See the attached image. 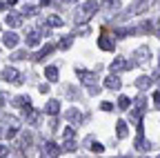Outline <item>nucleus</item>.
<instances>
[{
	"instance_id": "1",
	"label": "nucleus",
	"mask_w": 160,
	"mask_h": 158,
	"mask_svg": "<svg viewBox=\"0 0 160 158\" xmlns=\"http://www.w3.org/2000/svg\"><path fill=\"white\" fill-rule=\"evenodd\" d=\"M78 78H80V83H85V85H87V89H89V94H91V96L100 94V87H98V76H96L93 71H89V69H78Z\"/></svg>"
},
{
	"instance_id": "2",
	"label": "nucleus",
	"mask_w": 160,
	"mask_h": 158,
	"mask_svg": "<svg viewBox=\"0 0 160 158\" xmlns=\"http://www.w3.org/2000/svg\"><path fill=\"white\" fill-rule=\"evenodd\" d=\"M98 3H85V5H80V9H78V13H76V23L78 25H85L89 18L98 11Z\"/></svg>"
},
{
	"instance_id": "3",
	"label": "nucleus",
	"mask_w": 160,
	"mask_h": 158,
	"mask_svg": "<svg viewBox=\"0 0 160 158\" xmlns=\"http://www.w3.org/2000/svg\"><path fill=\"white\" fill-rule=\"evenodd\" d=\"M2 80H7V83H16V85H22L25 83V78H20V71L18 69H13V67H7V69H2Z\"/></svg>"
},
{
	"instance_id": "4",
	"label": "nucleus",
	"mask_w": 160,
	"mask_h": 158,
	"mask_svg": "<svg viewBox=\"0 0 160 158\" xmlns=\"http://www.w3.org/2000/svg\"><path fill=\"white\" fill-rule=\"evenodd\" d=\"M149 56H151V51H149V47H147V45H142V47H138V49L133 51V58H136V60H133L131 65H145Z\"/></svg>"
},
{
	"instance_id": "5",
	"label": "nucleus",
	"mask_w": 160,
	"mask_h": 158,
	"mask_svg": "<svg viewBox=\"0 0 160 158\" xmlns=\"http://www.w3.org/2000/svg\"><path fill=\"white\" fill-rule=\"evenodd\" d=\"M65 118H67L69 123H73V125H80V123H85V114H80V109H76V107L67 109V111H65Z\"/></svg>"
},
{
	"instance_id": "6",
	"label": "nucleus",
	"mask_w": 160,
	"mask_h": 158,
	"mask_svg": "<svg viewBox=\"0 0 160 158\" xmlns=\"http://www.w3.org/2000/svg\"><path fill=\"white\" fill-rule=\"evenodd\" d=\"M5 23L11 27V29H16V27H20L22 25V13H16V11H7V18H5Z\"/></svg>"
},
{
	"instance_id": "7",
	"label": "nucleus",
	"mask_w": 160,
	"mask_h": 158,
	"mask_svg": "<svg viewBox=\"0 0 160 158\" xmlns=\"http://www.w3.org/2000/svg\"><path fill=\"white\" fill-rule=\"evenodd\" d=\"M25 120H27L29 125H38V120H40V111H38V109H33L31 105H29V107H25Z\"/></svg>"
},
{
	"instance_id": "8",
	"label": "nucleus",
	"mask_w": 160,
	"mask_h": 158,
	"mask_svg": "<svg viewBox=\"0 0 160 158\" xmlns=\"http://www.w3.org/2000/svg\"><path fill=\"white\" fill-rule=\"evenodd\" d=\"M129 67H131V65L125 60V58H116V60L109 65V69H111V74H113V76H116L118 71H125V69H129Z\"/></svg>"
},
{
	"instance_id": "9",
	"label": "nucleus",
	"mask_w": 160,
	"mask_h": 158,
	"mask_svg": "<svg viewBox=\"0 0 160 158\" xmlns=\"http://www.w3.org/2000/svg\"><path fill=\"white\" fill-rule=\"evenodd\" d=\"M85 145H87V149H91L93 154H102V151H105V145H102V143H98L93 136H89V138H87Z\"/></svg>"
},
{
	"instance_id": "10",
	"label": "nucleus",
	"mask_w": 160,
	"mask_h": 158,
	"mask_svg": "<svg viewBox=\"0 0 160 158\" xmlns=\"http://www.w3.org/2000/svg\"><path fill=\"white\" fill-rule=\"evenodd\" d=\"M45 154H47L49 158H58L60 154H62V149H60L53 140H47V143H45Z\"/></svg>"
},
{
	"instance_id": "11",
	"label": "nucleus",
	"mask_w": 160,
	"mask_h": 158,
	"mask_svg": "<svg viewBox=\"0 0 160 158\" xmlns=\"http://www.w3.org/2000/svg\"><path fill=\"white\" fill-rule=\"evenodd\" d=\"M151 83H153V78L151 76H140V78H136V89H140V91H145V89H149L151 87Z\"/></svg>"
},
{
	"instance_id": "12",
	"label": "nucleus",
	"mask_w": 160,
	"mask_h": 158,
	"mask_svg": "<svg viewBox=\"0 0 160 158\" xmlns=\"http://www.w3.org/2000/svg\"><path fill=\"white\" fill-rule=\"evenodd\" d=\"M145 107H147V96H145V94H140V96L136 98V100H133V109H131V111H136V114L142 116Z\"/></svg>"
},
{
	"instance_id": "13",
	"label": "nucleus",
	"mask_w": 160,
	"mask_h": 158,
	"mask_svg": "<svg viewBox=\"0 0 160 158\" xmlns=\"http://www.w3.org/2000/svg\"><path fill=\"white\" fill-rule=\"evenodd\" d=\"M18 40H20V38H18L13 31H7V33L2 36V45H5L7 49H13V47L18 45Z\"/></svg>"
},
{
	"instance_id": "14",
	"label": "nucleus",
	"mask_w": 160,
	"mask_h": 158,
	"mask_svg": "<svg viewBox=\"0 0 160 158\" xmlns=\"http://www.w3.org/2000/svg\"><path fill=\"white\" fill-rule=\"evenodd\" d=\"M40 43V29H27V47H36Z\"/></svg>"
},
{
	"instance_id": "15",
	"label": "nucleus",
	"mask_w": 160,
	"mask_h": 158,
	"mask_svg": "<svg viewBox=\"0 0 160 158\" xmlns=\"http://www.w3.org/2000/svg\"><path fill=\"white\" fill-rule=\"evenodd\" d=\"M149 9V3H133L129 9H127V16H136V13H145Z\"/></svg>"
},
{
	"instance_id": "16",
	"label": "nucleus",
	"mask_w": 160,
	"mask_h": 158,
	"mask_svg": "<svg viewBox=\"0 0 160 158\" xmlns=\"http://www.w3.org/2000/svg\"><path fill=\"white\" fill-rule=\"evenodd\" d=\"M29 145H31V134H29V131H25V134H22V138H20V143H18V151H20V154H27Z\"/></svg>"
},
{
	"instance_id": "17",
	"label": "nucleus",
	"mask_w": 160,
	"mask_h": 158,
	"mask_svg": "<svg viewBox=\"0 0 160 158\" xmlns=\"http://www.w3.org/2000/svg\"><path fill=\"white\" fill-rule=\"evenodd\" d=\"M58 111H60V103H58V100H49V103L45 105V114H49L51 118H56Z\"/></svg>"
},
{
	"instance_id": "18",
	"label": "nucleus",
	"mask_w": 160,
	"mask_h": 158,
	"mask_svg": "<svg viewBox=\"0 0 160 158\" xmlns=\"http://www.w3.org/2000/svg\"><path fill=\"white\" fill-rule=\"evenodd\" d=\"M98 47L102 49V51H113V49H116V45L109 40L107 36H100V38H98Z\"/></svg>"
},
{
	"instance_id": "19",
	"label": "nucleus",
	"mask_w": 160,
	"mask_h": 158,
	"mask_svg": "<svg viewBox=\"0 0 160 158\" xmlns=\"http://www.w3.org/2000/svg\"><path fill=\"white\" fill-rule=\"evenodd\" d=\"M120 85H122V83H120L118 76H107V78H105V87H107V89H113V91H116V89H120Z\"/></svg>"
},
{
	"instance_id": "20",
	"label": "nucleus",
	"mask_w": 160,
	"mask_h": 158,
	"mask_svg": "<svg viewBox=\"0 0 160 158\" xmlns=\"http://www.w3.org/2000/svg\"><path fill=\"white\" fill-rule=\"evenodd\" d=\"M133 147H136L138 151H147V149L151 147V143L145 140V136H138V138H136V143H133Z\"/></svg>"
},
{
	"instance_id": "21",
	"label": "nucleus",
	"mask_w": 160,
	"mask_h": 158,
	"mask_svg": "<svg viewBox=\"0 0 160 158\" xmlns=\"http://www.w3.org/2000/svg\"><path fill=\"white\" fill-rule=\"evenodd\" d=\"M53 49H56L53 45H45L42 49H40V51H38V54L33 56V60H38V63H40V60H45V56H49V54H51Z\"/></svg>"
},
{
	"instance_id": "22",
	"label": "nucleus",
	"mask_w": 160,
	"mask_h": 158,
	"mask_svg": "<svg viewBox=\"0 0 160 158\" xmlns=\"http://www.w3.org/2000/svg\"><path fill=\"white\" fill-rule=\"evenodd\" d=\"M116 129H118V138H127L129 129H127V123H125V120H118V123H116Z\"/></svg>"
},
{
	"instance_id": "23",
	"label": "nucleus",
	"mask_w": 160,
	"mask_h": 158,
	"mask_svg": "<svg viewBox=\"0 0 160 158\" xmlns=\"http://www.w3.org/2000/svg\"><path fill=\"white\" fill-rule=\"evenodd\" d=\"M31 100H29V96H18L13 98V107H29Z\"/></svg>"
},
{
	"instance_id": "24",
	"label": "nucleus",
	"mask_w": 160,
	"mask_h": 158,
	"mask_svg": "<svg viewBox=\"0 0 160 158\" xmlns=\"http://www.w3.org/2000/svg\"><path fill=\"white\" fill-rule=\"evenodd\" d=\"M45 76H47L49 83H56L58 80V67H47L45 69Z\"/></svg>"
},
{
	"instance_id": "25",
	"label": "nucleus",
	"mask_w": 160,
	"mask_h": 158,
	"mask_svg": "<svg viewBox=\"0 0 160 158\" xmlns=\"http://www.w3.org/2000/svg\"><path fill=\"white\" fill-rule=\"evenodd\" d=\"M38 11H40L38 5H25V7H22V16H36Z\"/></svg>"
},
{
	"instance_id": "26",
	"label": "nucleus",
	"mask_w": 160,
	"mask_h": 158,
	"mask_svg": "<svg viewBox=\"0 0 160 158\" xmlns=\"http://www.w3.org/2000/svg\"><path fill=\"white\" fill-rule=\"evenodd\" d=\"M136 31H138V29H129V27H127V29H116L113 36H116V38H127V36H131V33H136Z\"/></svg>"
},
{
	"instance_id": "27",
	"label": "nucleus",
	"mask_w": 160,
	"mask_h": 158,
	"mask_svg": "<svg viewBox=\"0 0 160 158\" xmlns=\"http://www.w3.org/2000/svg\"><path fill=\"white\" fill-rule=\"evenodd\" d=\"M129 105H131V100L127 96H120V100H118V109H122V111H127L129 109Z\"/></svg>"
},
{
	"instance_id": "28",
	"label": "nucleus",
	"mask_w": 160,
	"mask_h": 158,
	"mask_svg": "<svg viewBox=\"0 0 160 158\" xmlns=\"http://www.w3.org/2000/svg\"><path fill=\"white\" fill-rule=\"evenodd\" d=\"M71 45H73V36H67V38H62V40H60L58 47H60V49H69Z\"/></svg>"
},
{
	"instance_id": "29",
	"label": "nucleus",
	"mask_w": 160,
	"mask_h": 158,
	"mask_svg": "<svg viewBox=\"0 0 160 158\" xmlns=\"http://www.w3.org/2000/svg\"><path fill=\"white\" fill-rule=\"evenodd\" d=\"M47 25H49V27H60V25H62V20H60V16H49V18H47Z\"/></svg>"
},
{
	"instance_id": "30",
	"label": "nucleus",
	"mask_w": 160,
	"mask_h": 158,
	"mask_svg": "<svg viewBox=\"0 0 160 158\" xmlns=\"http://www.w3.org/2000/svg\"><path fill=\"white\" fill-rule=\"evenodd\" d=\"M62 136L67 138V140H73V136H76V129H73V127H65V131H62Z\"/></svg>"
},
{
	"instance_id": "31",
	"label": "nucleus",
	"mask_w": 160,
	"mask_h": 158,
	"mask_svg": "<svg viewBox=\"0 0 160 158\" xmlns=\"http://www.w3.org/2000/svg\"><path fill=\"white\" fill-rule=\"evenodd\" d=\"M62 147H65V151H76V147H78V145H76L73 140H67V143H65Z\"/></svg>"
},
{
	"instance_id": "32",
	"label": "nucleus",
	"mask_w": 160,
	"mask_h": 158,
	"mask_svg": "<svg viewBox=\"0 0 160 158\" xmlns=\"http://www.w3.org/2000/svg\"><path fill=\"white\" fill-rule=\"evenodd\" d=\"M11 58H13V60H25V58H27V51H16Z\"/></svg>"
},
{
	"instance_id": "33",
	"label": "nucleus",
	"mask_w": 160,
	"mask_h": 158,
	"mask_svg": "<svg viewBox=\"0 0 160 158\" xmlns=\"http://www.w3.org/2000/svg\"><path fill=\"white\" fill-rule=\"evenodd\" d=\"M11 5H16V0H11V3H2V0H0V11H7Z\"/></svg>"
},
{
	"instance_id": "34",
	"label": "nucleus",
	"mask_w": 160,
	"mask_h": 158,
	"mask_svg": "<svg viewBox=\"0 0 160 158\" xmlns=\"http://www.w3.org/2000/svg\"><path fill=\"white\" fill-rule=\"evenodd\" d=\"M5 156H9V147L7 145H0V158H5Z\"/></svg>"
},
{
	"instance_id": "35",
	"label": "nucleus",
	"mask_w": 160,
	"mask_h": 158,
	"mask_svg": "<svg viewBox=\"0 0 160 158\" xmlns=\"http://www.w3.org/2000/svg\"><path fill=\"white\" fill-rule=\"evenodd\" d=\"M100 109H102V111H113V105H111V103H102V105H100Z\"/></svg>"
},
{
	"instance_id": "36",
	"label": "nucleus",
	"mask_w": 160,
	"mask_h": 158,
	"mask_svg": "<svg viewBox=\"0 0 160 158\" xmlns=\"http://www.w3.org/2000/svg\"><path fill=\"white\" fill-rule=\"evenodd\" d=\"M78 94H76V89L73 87H67V98H76Z\"/></svg>"
},
{
	"instance_id": "37",
	"label": "nucleus",
	"mask_w": 160,
	"mask_h": 158,
	"mask_svg": "<svg viewBox=\"0 0 160 158\" xmlns=\"http://www.w3.org/2000/svg\"><path fill=\"white\" fill-rule=\"evenodd\" d=\"M16 134H18V129H7V131H5L7 138H16Z\"/></svg>"
},
{
	"instance_id": "38",
	"label": "nucleus",
	"mask_w": 160,
	"mask_h": 158,
	"mask_svg": "<svg viewBox=\"0 0 160 158\" xmlns=\"http://www.w3.org/2000/svg\"><path fill=\"white\" fill-rule=\"evenodd\" d=\"M153 100H156V107L160 109V91H153Z\"/></svg>"
},
{
	"instance_id": "39",
	"label": "nucleus",
	"mask_w": 160,
	"mask_h": 158,
	"mask_svg": "<svg viewBox=\"0 0 160 158\" xmlns=\"http://www.w3.org/2000/svg\"><path fill=\"white\" fill-rule=\"evenodd\" d=\"M40 91H42V94H49V85H47V83L40 85Z\"/></svg>"
},
{
	"instance_id": "40",
	"label": "nucleus",
	"mask_w": 160,
	"mask_h": 158,
	"mask_svg": "<svg viewBox=\"0 0 160 158\" xmlns=\"http://www.w3.org/2000/svg\"><path fill=\"white\" fill-rule=\"evenodd\" d=\"M151 78H153V80H158V83H160V71H158V74H153Z\"/></svg>"
},
{
	"instance_id": "41",
	"label": "nucleus",
	"mask_w": 160,
	"mask_h": 158,
	"mask_svg": "<svg viewBox=\"0 0 160 158\" xmlns=\"http://www.w3.org/2000/svg\"><path fill=\"white\" fill-rule=\"evenodd\" d=\"M2 105H5V98H2V96H0V109H2Z\"/></svg>"
},
{
	"instance_id": "42",
	"label": "nucleus",
	"mask_w": 160,
	"mask_h": 158,
	"mask_svg": "<svg viewBox=\"0 0 160 158\" xmlns=\"http://www.w3.org/2000/svg\"><path fill=\"white\" fill-rule=\"evenodd\" d=\"M122 158H129V156H122Z\"/></svg>"
},
{
	"instance_id": "43",
	"label": "nucleus",
	"mask_w": 160,
	"mask_h": 158,
	"mask_svg": "<svg viewBox=\"0 0 160 158\" xmlns=\"http://www.w3.org/2000/svg\"><path fill=\"white\" fill-rule=\"evenodd\" d=\"M158 67H160V60H158Z\"/></svg>"
},
{
	"instance_id": "44",
	"label": "nucleus",
	"mask_w": 160,
	"mask_h": 158,
	"mask_svg": "<svg viewBox=\"0 0 160 158\" xmlns=\"http://www.w3.org/2000/svg\"><path fill=\"white\" fill-rule=\"evenodd\" d=\"M0 136H2V131H0Z\"/></svg>"
},
{
	"instance_id": "45",
	"label": "nucleus",
	"mask_w": 160,
	"mask_h": 158,
	"mask_svg": "<svg viewBox=\"0 0 160 158\" xmlns=\"http://www.w3.org/2000/svg\"><path fill=\"white\" fill-rule=\"evenodd\" d=\"M158 158H160V156H158Z\"/></svg>"
}]
</instances>
